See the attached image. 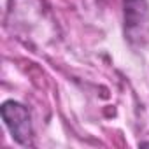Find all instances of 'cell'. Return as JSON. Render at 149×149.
I'll use <instances>...</instances> for the list:
<instances>
[{"mask_svg": "<svg viewBox=\"0 0 149 149\" xmlns=\"http://www.w3.org/2000/svg\"><path fill=\"white\" fill-rule=\"evenodd\" d=\"M2 119L13 135V139L21 146H32L33 144V128H32V118L30 111L16 102L7 100L2 104Z\"/></svg>", "mask_w": 149, "mask_h": 149, "instance_id": "obj_1", "label": "cell"}, {"mask_svg": "<svg viewBox=\"0 0 149 149\" xmlns=\"http://www.w3.org/2000/svg\"><path fill=\"white\" fill-rule=\"evenodd\" d=\"M125 37L130 44H142L149 30L147 0H123Z\"/></svg>", "mask_w": 149, "mask_h": 149, "instance_id": "obj_2", "label": "cell"}]
</instances>
